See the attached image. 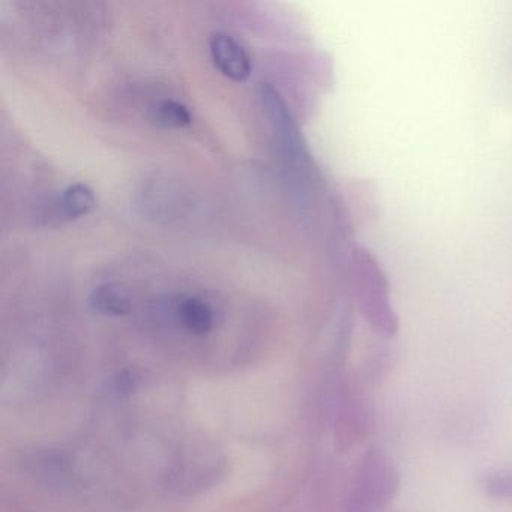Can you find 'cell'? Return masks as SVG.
<instances>
[{
  "label": "cell",
  "mask_w": 512,
  "mask_h": 512,
  "mask_svg": "<svg viewBox=\"0 0 512 512\" xmlns=\"http://www.w3.org/2000/svg\"><path fill=\"white\" fill-rule=\"evenodd\" d=\"M359 302L365 319L374 332L383 338H394L400 329V320L392 307L389 283L376 257L361 250L356 257Z\"/></svg>",
  "instance_id": "obj_1"
},
{
  "label": "cell",
  "mask_w": 512,
  "mask_h": 512,
  "mask_svg": "<svg viewBox=\"0 0 512 512\" xmlns=\"http://www.w3.org/2000/svg\"><path fill=\"white\" fill-rule=\"evenodd\" d=\"M400 487V472L394 461L373 448L362 458L350 502V512H382Z\"/></svg>",
  "instance_id": "obj_2"
},
{
  "label": "cell",
  "mask_w": 512,
  "mask_h": 512,
  "mask_svg": "<svg viewBox=\"0 0 512 512\" xmlns=\"http://www.w3.org/2000/svg\"><path fill=\"white\" fill-rule=\"evenodd\" d=\"M262 101L266 115H268L284 151L287 155L302 163L305 160V148L302 145L298 128H296L283 98L278 94L277 89L272 88L271 85H265L262 88Z\"/></svg>",
  "instance_id": "obj_3"
},
{
  "label": "cell",
  "mask_w": 512,
  "mask_h": 512,
  "mask_svg": "<svg viewBox=\"0 0 512 512\" xmlns=\"http://www.w3.org/2000/svg\"><path fill=\"white\" fill-rule=\"evenodd\" d=\"M211 56L215 68L233 82H247L253 64L247 50L227 34H215L211 40Z\"/></svg>",
  "instance_id": "obj_4"
},
{
  "label": "cell",
  "mask_w": 512,
  "mask_h": 512,
  "mask_svg": "<svg viewBox=\"0 0 512 512\" xmlns=\"http://www.w3.org/2000/svg\"><path fill=\"white\" fill-rule=\"evenodd\" d=\"M97 206L94 191L85 184H74L64 191L59 200V212L64 220H79L91 214Z\"/></svg>",
  "instance_id": "obj_5"
},
{
  "label": "cell",
  "mask_w": 512,
  "mask_h": 512,
  "mask_svg": "<svg viewBox=\"0 0 512 512\" xmlns=\"http://www.w3.org/2000/svg\"><path fill=\"white\" fill-rule=\"evenodd\" d=\"M91 305L95 310L109 316H125L131 311V299L121 286L106 284L94 290Z\"/></svg>",
  "instance_id": "obj_6"
},
{
  "label": "cell",
  "mask_w": 512,
  "mask_h": 512,
  "mask_svg": "<svg viewBox=\"0 0 512 512\" xmlns=\"http://www.w3.org/2000/svg\"><path fill=\"white\" fill-rule=\"evenodd\" d=\"M182 325L194 334H206L214 325V314L208 304L197 298H188L179 305Z\"/></svg>",
  "instance_id": "obj_7"
},
{
  "label": "cell",
  "mask_w": 512,
  "mask_h": 512,
  "mask_svg": "<svg viewBox=\"0 0 512 512\" xmlns=\"http://www.w3.org/2000/svg\"><path fill=\"white\" fill-rule=\"evenodd\" d=\"M155 124L163 128H185L191 124L193 118L184 104L173 100H164L158 103L154 109Z\"/></svg>",
  "instance_id": "obj_8"
},
{
  "label": "cell",
  "mask_w": 512,
  "mask_h": 512,
  "mask_svg": "<svg viewBox=\"0 0 512 512\" xmlns=\"http://www.w3.org/2000/svg\"><path fill=\"white\" fill-rule=\"evenodd\" d=\"M479 487L493 499H512V470H496L479 479Z\"/></svg>",
  "instance_id": "obj_9"
}]
</instances>
